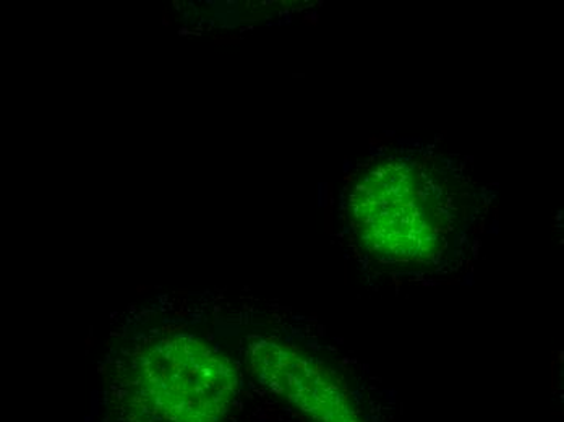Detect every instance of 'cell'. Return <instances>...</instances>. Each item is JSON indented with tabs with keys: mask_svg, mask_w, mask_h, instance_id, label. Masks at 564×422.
I'll return each mask as SVG.
<instances>
[{
	"mask_svg": "<svg viewBox=\"0 0 564 422\" xmlns=\"http://www.w3.org/2000/svg\"><path fill=\"white\" fill-rule=\"evenodd\" d=\"M354 238L375 262L429 270L454 252L466 225V192L429 158L384 154L367 163L347 188Z\"/></svg>",
	"mask_w": 564,
	"mask_h": 422,
	"instance_id": "6da1fadb",
	"label": "cell"
},
{
	"mask_svg": "<svg viewBox=\"0 0 564 422\" xmlns=\"http://www.w3.org/2000/svg\"><path fill=\"white\" fill-rule=\"evenodd\" d=\"M240 383L239 367L199 336H154L109 383L108 422H225Z\"/></svg>",
	"mask_w": 564,
	"mask_h": 422,
	"instance_id": "7a4b0ae2",
	"label": "cell"
},
{
	"mask_svg": "<svg viewBox=\"0 0 564 422\" xmlns=\"http://www.w3.org/2000/svg\"><path fill=\"white\" fill-rule=\"evenodd\" d=\"M246 364L254 382L308 422H371L347 377L302 346L257 336L247 343Z\"/></svg>",
	"mask_w": 564,
	"mask_h": 422,
	"instance_id": "3957f363",
	"label": "cell"
}]
</instances>
